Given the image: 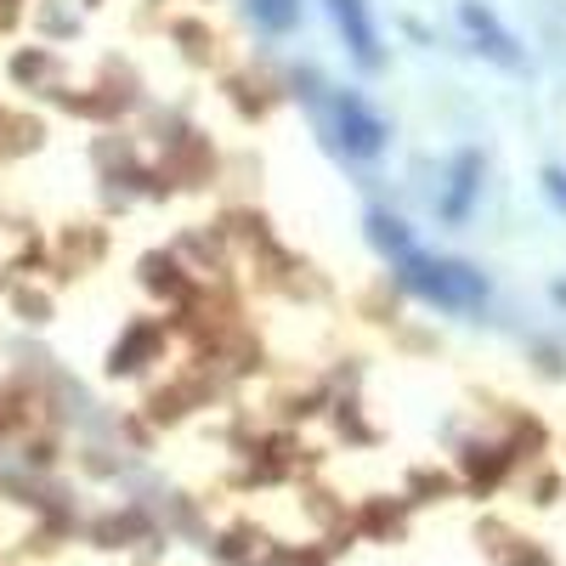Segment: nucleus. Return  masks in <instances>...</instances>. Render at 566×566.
Segmentation results:
<instances>
[{
    "instance_id": "obj_1",
    "label": "nucleus",
    "mask_w": 566,
    "mask_h": 566,
    "mask_svg": "<svg viewBox=\"0 0 566 566\" xmlns=\"http://www.w3.org/2000/svg\"><path fill=\"white\" fill-rule=\"evenodd\" d=\"M402 283H408L419 301H431L442 312H470V306L488 301L482 272H470L459 261H431V255H419V250L402 255Z\"/></svg>"
},
{
    "instance_id": "obj_4",
    "label": "nucleus",
    "mask_w": 566,
    "mask_h": 566,
    "mask_svg": "<svg viewBox=\"0 0 566 566\" xmlns=\"http://www.w3.org/2000/svg\"><path fill=\"white\" fill-rule=\"evenodd\" d=\"M181 272H187V266H181L176 255H148V261H142V277H148V290L170 295L176 306H187V301L199 295V283H193V277H181Z\"/></svg>"
},
{
    "instance_id": "obj_7",
    "label": "nucleus",
    "mask_w": 566,
    "mask_h": 566,
    "mask_svg": "<svg viewBox=\"0 0 566 566\" xmlns=\"http://www.w3.org/2000/svg\"><path fill=\"white\" fill-rule=\"evenodd\" d=\"M250 7H255V23L277 34V29H290V23H295L301 0H250Z\"/></svg>"
},
{
    "instance_id": "obj_5",
    "label": "nucleus",
    "mask_w": 566,
    "mask_h": 566,
    "mask_svg": "<svg viewBox=\"0 0 566 566\" xmlns=\"http://www.w3.org/2000/svg\"><path fill=\"white\" fill-rule=\"evenodd\" d=\"M464 23L476 29V40L488 34V45H482L488 57H499V63H515V52H510V34H504V29L493 23V12H476V7H464Z\"/></svg>"
},
{
    "instance_id": "obj_2",
    "label": "nucleus",
    "mask_w": 566,
    "mask_h": 566,
    "mask_svg": "<svg viewBox=\"0 0 566 566\" xmlns=\"http://www.w3.org/2000/svg\"><path fill=\"white\" fill-rule=\"evenodd\" d=\"M335 114H340V142H346V154H357V159H374L386 148V119L374 114L357 91H340V103H335Z\"/></svg>"
},
{
    "instance_id": "obj_3",
    "label": "nucleus",
    "mask_w": 566,
    "mask_h": 566,
    "mask_svg": "<svg viewBox=\"0 0 566 566\" xmlns=\"http://www.w3.org/2000/svg\"><path fill=\"white\" fill-rule=\"evenodd\" d=\"M328 12H335V29L346 34L352 57L363 69L380 63V34H374V18H368V0H328Z\"/></svg>"
},
{
    "instance_id": "obj_6",
    "label": "nucleus",
    "mask_w": 566,
    "mask_h": 566,
    "mask_svg": "<svg viewBox=\"0 0 566 566\" xmlns=\"http://www.w3.org/2000/svg\"><path fill=\"white\" fill-rule=\"evenodd\" d=\"M470 187H476V154H459V165H453V187H448V216H464Z\"/></svg>"
},
{
    "instance_id": "obj_8",
    "label": "nucleus",
    "mask_w": 566,
    "mask_h": 566,
    "mask_svg": "<svg viewBox=\"0 0 566 566\" xmlns=\"http://www.w3.org/2000/svg\"><path fill=\"white\" fill-rule=\"evenodd\" d=\"M544 187H549V199L566 210V170H544Z\"/></svg>"
}]
</instances>
